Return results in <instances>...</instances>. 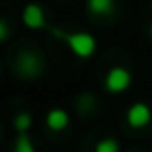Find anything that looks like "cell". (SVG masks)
<instances>
[{
	"instance_id": "cell-12",
	"label": "cell",
	"mask_w": 152,
	"mask_h": 152,
	"mask_svg": "<svg viewBox=\"0 0 152 152\" xmlns=\"http://www.w3.org/2000/svg\"><path fill=\"white\" fill-rule=\"evenodd\" d=\"M150 39H152V23H150Z\"/></svg>"
},
{
	"instance_id": "cell-10",
	"label": "cell",
	"mask_w": 152,
	"mask_h": 152,
	"mask_svg": "<svg viewBox=\"0 0 152 152\" xmlns=\"http://www.w3.org/2000/svg\"><path fill=\"white\" fill-rule=\"evenodd\" d=\"M94 152H119V142L115 139H100L94 146Z\"/></svg>"
},
{
	"instance_id": "cell-5",
	"label": "cell",
	"mask_w": 152,
	"mask_h": 152,
	"mask_svg": "<svg viewBox=\"0 0 152 152\" xmlns=\"http://www.w3.org/2000/svg\"><path fill=\"white\" fill-rule=\"evenodd\" d=\"M19 71H21L25 77H37V75L42 71L41 60H39L35 54H31V52L21 54V60H19Z\"/></svg>"
},
{
	"instance_id": "cell-11",
	"label": "cell",
	"mask_w": 152,
	"mask_h": 152,
	"mask_svg": "<svg viewBox=\"0 0 152 152\" xmlns=\"http://www.w3.org/2000/svg\"><path fill=\"white\" fill-rule=\"evenodd\" d=\"M8 39H10V25H8L6 19L0 18V45H2V42H6Z\"/></svg>"
},
{
	"instance_id": "cell-9",
	"label": "cell",
	"mask_w": 152,
	"mask_h": 152,
	"mask_svg": "<svg viewBox=\"0 0 152 152\" xmlns=\"http://www.w3.org/2000/svg\"><path fill=\"white\" fill-rule=\"evenodd\" d=\"M14 152H37V148H35L33 141L27 133H18L14 142Z\"/></svg>"
},
{
	"instance_id": "cell-6",
	"label": "cell",
	"mask_w": 152,
	"mask_h": 152,
	"mask_svg": "<svg viewBox=\"0 0 152 152\" xmlns=\"http://www.w3.org/2000/svg\"><path fill=\"white\" fill-rule=\"evenodd\" d=\"M46 125L52 131H64L69 125V114L62 108H52L46 114Z\"/></svg>"
},
{
	"instance_id": "cell-1",
	"label": "cell",
	"mask_w": 152,
	"mask_h": 152,
	"mask_svg": "<svg viewBox=\"0 0 152 152\" xmlns=\"http://www.w3.org/2000/svg\"><path fill=\"white\" fill-rule=\"evenodd\" d=\"M50 33L58 37L67 48L73 52L77 58H91L96 52V39L91 33H69V31H62L60 27H50Z\"/></svg>"
},
{
	"instance_id": "cell-2",
	"label": "cell",
	"mask_w": 152,
	"mask_h": 152,
	"mask_svg": "<svg viewBox=\"0 0 152 152\" xmlns=\"http://www.w3.org/2000/svg\"><path fill=\"white\" fill-rule=\"evenodd\" d=\"M131 83H133L131 71L123 66H114L108 69L106 77H104V89L112 94H121L131 87Z\"/></svg>"
},
{
	"instance_id": "cell-8",
	"label": "cell",
	"mask_w": 152,
	"mask_h": 152,
	"mask_svg": "<svg viewBox=\"0 0 152 152\" xmlns=\"http://www.w3.org/2000/svg\"><path fill=\"white\" fill-rule=\"evenodd\" d=\"M31 125H33V115L29 112H18L14 115V129L18 133H29Z\"/></svg>"
},
{
	"instance_id": "cell-4",
	"label": "cell",
	"mask_w": 152,
	"mask_h": 152,
	"mask_svg": "<svg viewBox=\"0 0 152 152\" xmlns=\"http://www.w3.org/2000/svg\"><path fill=\"white\" fill-rule=\"evenodd\" d=\"M21 19H23V25H25L27 29H42V27H46L45 10H42L39 4H33V2L23 8Z\"/></svg>"
},
{
	"instance_id": "cell-3",
	"label": "cell",
	"mask_w": 152,
	"mask_h": 152,
	"mask_svg": "<svg viewBox=\"0 0 152 152\" xmlns=\"http://www.w3.org/2000/svg\"><path fill=\"white\" fill-rule=\"evenodd\" d=\"M127 125L133 127V129H141V127H146L150 123L152 119V110L148 104L145 102H135L129 106V110H127Z\"/></svg>"
},
{
	"instance_id": "cell-7",
	"label": "cell",
	"mask_w": 152,
	"mask_h": 152,
	"mask_svg": "<svg viewBox=\"0 0 152 152\" xmlns=\"http://www.w3.org/2000/svg\"><path fill=\"white\" fill-rule=\"evenodd\" d=\"M87 10L94 15H110L115 8V0H87Z\"/></svg>"
}]
</instances>
